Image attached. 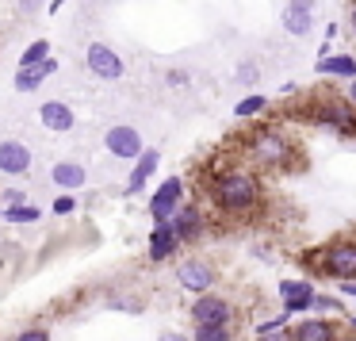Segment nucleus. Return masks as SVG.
<instances>
[{"instance_id":"nucleus-1","label":"nucleus","mask_w":356,"mask_h":341,"mask_svg":"<svg viewBox=\"0 0 356 341\" xmlns=\"http://www.w3.org/2000/svg\"><path fill=\"white\" fill-rule=\"evenodd\" d=\"M211 207L222 219H253L264 207V184L253 165H222L207 177Z\"/></svg>"},{"instance_id":"nucleus-2","label":"nucleus","mask_w":356,"mask_h":341,"mask_svg":"<svg viewBox=\"0 0 356 341\" xmlns=\"http://www.w3.org/2000/svg\"><path fill=\"white\" fill-rule=\"evenodd\" d=\"M241 154H245V161L253 165L257 173H284L291 169L295 161V142L287 138L280 127H253L245 138V146H241Z\"/></svg>"},{"instance_id":"nucleus-3","label":"nucleus","mask_w":356,"mask_h":341,"mask_svg":"<svg viewBox=\"0 0 356 341\" xmlns=\"http://www.w3.org/2000/svg\"><path fill=\"white\" fill-rule=\"evenodd\" d=\"M307 261L314 264V272L330 280H356V238H333L325 246H318L314 253H307Z\"/></svg>"},{"instance_id":"nucleus-4","label":"nucleus","mask_w":356,"mask_h":341,"mask_svg":"<svg viewBox=\"0 0 356 341\" xmlns=\"http://www.w3.org/2000/svg\"><path fill=\"white\" fill-rule=\"evenodd\" d=\"M192 322H218V326H238V307H234L230 295H218L215 287L203 292L200 299L192 303Z\"/></svg>"},{"instance_id":"nucleus-5","label":"nucleus","mask_w":356,"mask_h":341,"mask_svg":"<svg viewBox=\"0 0 356 341\" xmlns=\"http://www.w3.org/2000/svg\"><path fill=\"white\" fill-rule=\"evenodd\" d=\"M85 70L92 73L96 81H119L127 73V65H123V54H119L115 47H108V42H88L85 47Z\"/></svg>"},{"instance_id":"nucleus-6","label":"nucleus","mask_w":356,"mask_h":341,"mask_svg":"<svg viewBox=\"0 0 356 341\" xmlns=\"http://www.w3.org/2000/svg\"><path fill=\"white\" fill-rule=\"evenodd\" d=\"M215 280H218L215 264L203 261V257H184V261L177 264V284L184 287V292H192V295L211 292V287H215Z\"/></svg>"},{"instance_id":"nucleus-7","label":"nucleus","mask_w":356,"mask_h":341,"mask_svg":"<svg viewBox=\"0 0 356 341\" xmlns=\"http://www.w3.org/2000/svg\"><path fill=\"white\" fill-rule=\"evenodd\" d=\"M104 150H108L111 157H119V161H134V157L146 150V142H142L138 127H127V123H115L104 131Z\"/></svg>"},{"instance_id":"nucleus-8","label":"nucleus","mask_w":356,"mask_h":341,"mask_svg":"<svg viewBox=\"0 0 356 341\" xmlns=\"http://www.w3.org/2000/svg\"><path fill=\"white\" fill-rule=\"evenodd\" d=\"M314 123L330 127V131H337V134H356V108L348 100L330 96V100H322L314 108Z\"/></svg>"},{"instance_id":"nucleus-9","label":"nucleus","mask_w":356,"mask_h":341,"mask_svg":"<svg viewBox=\"0 0 356 341\" xmlns=\"http://www.w3.org/2000/svg\"><path fill=\"white\" fill-rule=\"evenodd\" d=\"M172 230L180 234V241H200L203 238V230H207V215H203V207L200 203H180L177 211H172Z\"/></svg>"},{"instance_id":"nucleus-10","label":"nucleus","mask_w":356,"mask_h":341,"mask_svg":"<svg viewBox=\"0 0 356 341\" xmlns=\"http://www.w3.org/2000/svg\"><path fill=\"white\" fill-rule=\"evenodd\" d=\"M31 165H35V154H31L27 142L0 138V173H4V177H24Z\"/></svg>"},{"instance_id":"nucleus-11","label":"nucleus","mask_w":356,"mask_h":341,"mask_svg":"<svg viewBox=\"0 0 356 341\" xmlns=\"http://www.w3.org/2000/svg\"><path fill=\"white\" fill-rule=\"evenodd\" d=\"M180 203H184V180L169 177L154 192V200H149V219H154V223H165V219H172V211H177Z\"/></svg>"},{"instance_id":"nucleus-12","label":"nucleus","mask_w":356,"mask_h":341,"mask_svg":"<svg viewBox=\"0 0 356 341\" xmlns=\"http://www.w3.org/2000/svg\"><path fill=\"white\" fill-rule=\"evenodd\" d=\"M180 246H184V241H180V234L172 230V223L165 219V223H154V230H149V238H146V257H149L154 264H161V261H169V257L177 253Z\"/></svg>"},{"instance_id":"nucleus-13","label":"nucleus","mask_w":356,"mask_h":341,"mask_svg":"<svg viewBox=\"0 0 356 341\" xmlns=\"http://www.w3.org/2000/svg\"><path fill=\"white\" fill-rule=\"evenodd\" d=\"M39 123H42V131H50V134H70L73 127H77V111L65 100H47L39 108Z\"/></svg>"},{"instance_id":"nucleus-14","label":"nucleus","mask_w":356,"mask_h":341,"mask_svg":"<svg viewBox=\"0 0 356 341\" xmlns=\"http://www.w3.org/2000/svg\"><path fill=\"white\" fill-rule=\"evenodd\" d=\"M280 299H284L287 315H302V310H310V303H314V284H310V280H284V284H280Z\"/></svg>"},{"instance_id":"nucleus-15","label":"nucleus","mask_w":356,"mask_h":341,"mask_svg":"<svg viewBox=\"0 0 356 341\" xmlns=\"http://www.w3.org/2000/svg\"><path fill=\"white\" fill-rule=\"evenodd\" d=\"M291 338L295 341H341V330L322 315V318H302V322H295Z\"/></svg>"},{"instance_id":"nucleus-16","label":"nucleus","mask_w":356,"mask_h":341,"mask_svg":"<svg viewBox=\"0 0 356 341\" xmlns=\"http://www.w3.org/2000/svg\"><path fill=\"white\" fill-rule=\"evenodd\" d=\"M54 73H58L54 58H42L39 65H19L16 70V93H35V88H42V81L54 77Z\"/></svg>"},{"instance_id":"nucleus-17","label":"nucleus","mask_w":356,"mask_h":341,"mask_svg":"<svg viewBox=\"0 0 356 341\" xmlns=\"http://www.w3.org/2000/svg\"><path fill=\"white\" fill-rule=\"evenodd\" d=\"M318 77H337V81H356V58L353 54H322L314 62Z\"/></svg>"},{"instance_id":"nucleus-18","label":"nucleus","mask_w":356,"mask_h":341,"mask_svg":"<svg viewBox=\"0 0 356 341\" xmlns=\"http://www.w3.org/2000/svg\"><path fill=\"white\" fill-rule=\"evenodd\" d=\"M157 161H161V154H157V150H142V154L134 157L131 180H127V188H123V192H127V196H138L142 188H146V180L157 173Z\"/></svg>"},{"instance_id":"nucleus-19","label":"nucleus","mask_w":356,"mask_h":341,"mask_svg":"<svg viewBox=\"0 0 356 341\" xmlns=\"http://www.w3.org/2000/svg\"><path fill=\"white\" fill-rule=\"evenodd\" d=\"M50 180H54L62 192H77V188L88 184V169L81 161H58L54 169H50Z\"/></svg>"},{"instance_id":"nucleus-20","label":"nucleus","mask_w":356,"mask_h":341,"mask_svg":"<svg viewBox=\"0 0 356 341\" xmlns=\"http://www.w3.org/2000/svg\"><path fill=\"white\" fill-rule=\"evenodd\" d=\"M280 24H284V31H287V35L302 39V35H310V31H314V12H302V8H284Z\"/></svg>"},{"instance_id":"nucleus-21","label":"nucleus","mask_w":356,"mask_h":341,"mask_svg":"<svg viewBox=\"0 0 356 341\" xmlns=\"http://www.w3.org/2000/svg\"><path fill=\"white\" fill-rule=\"evenodd\" d=\"M0 215L12 226H27V223H39L42 219V207H35V203H16V207H0Z\"/></svg>"},{"instance_id":"nucleus-22","label":"nucleus","mask_w":356,"mask_h":341,"mask_svg":"<svg viewBox=\"0 0 356 341\" xmlns=\"http://www.w3.org/2000/svg\"><path fill=\"white\" fill-rule=\"evenodd\" d=\"M234 338H238V330L218 322H195V333H192V341H234Z\"/></svg>"},{"instance_id":"nucleus-23","label":"nucleus","mask_w":356,"mask_h":341,"mask_svg":"<svg viewBox=\"0 0 356 341\" xmlns=\"http://www.w3.org/2000/svg\"><path fill=\"white\" fill-rule=\"evenodd\" d=\"M264 111H268V96H261V93H253V96L234 104V116L238 119H257V116H264Z\"/></svg>"},{"instance_id":"nucleus-24","label":"nucleus","mask_w":356,"mask_h":341,"mask_svg":"<svg viewBox=\"0 0 356 341\" xmlns=\"http://www.w3.org/2000/svg\"><path fill=\"white\" fill-rule=\"evenodd\" d=\"M42 58H50V39H35L24 47V54H19V65H39Z\"/></svg>"},{"instance_id":"nucleus-25","label":"nucleus","mask_w":356,"mask_h":341,"mask_svg":"<svg viewBox=\"0 0 356 341\" xmlns=\"http://www.w3.org/2000/svg\"><path fill=\"white\" fill-rule=\"evenodd\" d=\"M257 77H261V70H257L253 62H241L238 70H234V81H238V85H257Z\"/></svg>"},{"instance_id":"nucleus-26","label":"nucleus","mask_w":356,"mask_h":341,"mask_svg":"<svg viewBox=\"0 0 356 341\" xmlns=\"http://www.w3.org/2000/svg\"><path fill=\"white\" fill-rule=\"evenodd\" d=\"M310 310H318V315H333V310H341V299H333V295H318V292H314V303H310Z\"/></svg>"},{"instance_id":"nucleus-27","label":"nucleus","mask_w":356,"mask_h":341,"mask_svg":"<svg viewBox=\"0 0 356 341\" xmlns=\"http://www.w3.org/2000/svg\"><path fill=\"white\" fill-rule=\"evenodd\" d=\"M50 207H54V215L65 219V215H73V211H77V200H73V192H62L54 203H50Z\"/></svg>"},{"instance_id":"nucleus-28","label":"nucleus","mask_w":356,"mask_h":341,"mask_svg":"<svg viewBox=\"0 0 356 341\" xmlns=\"http://www.w3.org/2000/svg\"><path fill=\"white\" fill-rule=\"evenodd\" d=\"M12 341H50V330L47 326H31V330H19Z\"/></svg>"},{"instance_id":"nucleus-29","label":"nucleus","mask_w":356,"mask_h":341,"mask_svg":"<svg viewBox=\"0 0 356 341\" xmlns=\"http://www.w3.org/2000/svg\"><path fill=\"white\" fill-rule=\"evenodd\" d=\"M188 81H192V77H188L184 70H169V73H165V85H169V88H188Z\"/></svg>"},{"instance_id":"nucleus-30","label":"nucleus","mask_w":356,"mask_h":341,"mask_svg":"<svg viewBox=\"0 0 356 341\" xmlns=\"http://www.w3.org/2000/svg\"><path fill=\"white\" fill-rule=\"evenodd\" d=\"M16 203H27L24 192H16V188H4L0 192V207H16Z\"/></svg>"},{"instance_id":"nucleus-31","label":"nucleus","mask_w":356,"mask_h":341,"mask_svg":"<svg viewBox=\"0 0 356 341\" xmlns=\"http://www.w3.org/2000/svg\"><path fill=\"white\" fill-rule=\"evenodd\" d=\"M16 8L24 12V16H35V12L47 8V0H16Z\"/></svg>"},{"instance_id":"nucleus-32","label":"nucleus","mask_w":356,"mask_h":341,"mask_svg":"<svg viewBox=\"0 0 356 341\" xmlns=\"http://www.w3.org/2000/svg\"><path fill=\"white\" fill-rule=\"evenodd\" d=\"M257 341H295V338H291V330L284 326V330H272V333H257Z\"/></svg>"},{"instance_id":"nucleus-33","label":"nucleus","mask_w":356,"mask_h":341,"mask_svg":"<svg viewBox=\"0 0 356 341\" xmlns=\"http://www.w3.org/2000/svg\"><path fill=\"white\" fill-rule=\"evenodd\" d=\"M287 8H302V12H314V0H287Z\"/></svg>"},{"instance_id":"nucleus-34","label":"nucleus","mask_w":356,"mask_h":341,"mask_svg":"<svg viewBox=\"0 0 356 341\" xmlns=\"http://www.w3.org/2000/svg\"><path fill=\"white\" fill-rule=\"evenodd\" d=\"M157 341H192V338H188V333H177V330H169V333H161Z\"/></svg>"},{"instance_id":"nucleus-35","label":"nucleus","mask_w":356,"mask_h":341,"mask_svg":"<svg viewBox=\"0 0 356 341\" xmlns=\"http://www.w3.org/2000/svg\"><path fill=\"white\" fill-rule=\"evenodd\" d=\"M341 292L353 295V299H356V280H341Z\"/></svg>"},{"instance_id":"nucleus-36","label":"nucleus","mask_w":356,"mask_h":341,"mask_svg":"<svg viewBox=\"0 0 356 341\" xmlns=\"http://www.w3.org/2000/svg\"><path fill=\"white\" fill-rule=\"evenodd\" d=\"M345 100L356 108V81H348V88H345Z\"/></svg>"},{"instance_id":"nucleus-37","label":"nucleus","mask_w":356,"mask_h":341,"mask_svg":"<svg viewBox=\"0 0 356 341\" xmlns=\"http://www.w3.org/2000/svg\"><path fill=\"white\" fill-rule=\"evenodd\" d=\"M348 27H353V35H356V8H353V16H348Z\"/></svg>"},{"instance_id":"nucleus-38","label":"nucleus","mask_w":356,"mask_h":341,"mask_svg":"<svg viewBox=\"0 0 356 341\" xmlns=\"http://www.w3.org/2000/svg\"><path fill=\"white\" fill-rule=\"evenodd\" d=\"M348 326H353V330H356V315H353V318H348Z\"/></svg>"}]
</instances>
